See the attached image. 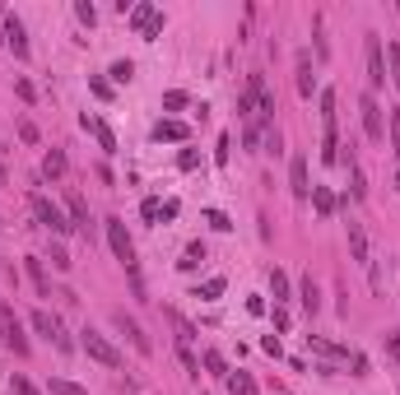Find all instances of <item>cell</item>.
<instances>
[{"instance_id": "6da1fadb", "label": "cell", "mask_w": 400, "mask_h": 395, "mask_svg": "<svg viewBox=\"0 0 400 395\" xmlns=\"http://www.w3.org/2000/svg\"><path fill=\"white\" fill-rule=\"evenodd\" d=\"M79 344H84V353H89V358H98L103 367H122V353H117V344H112L108 335H98L93 326H84V330H79Z\"/></svg>"}, {"instance_id": "7a4b0ae2", "label": "cell", "mask_w": 400, "mask_h": 395, "mask_svg": "<svg viewBox=\"0 0 400 395\" xmlns=\"http://www.w3.org/2000/svg\"><path fill=\"white\" fill-rule=\"evenodd\" d=\"M0 339H5L19 358H28V335H24V326H19V317H15L10 303H0Z\"/></svg>"}, {"instance_id": "3957f363", "label": "cell", "mask_w": 400, "mask_h": 395, "mask_svg": "<svg viewBox=\"0 0 400 395\" xmlns=\"http://www.w3.org/2000/svg\"><path fill=\"white\" fill-rule=\"evenodd\" d=\"M108 246H112V256L135 274V246H131V233H126L122 219H108Z\"/></svg>"}, {"instance_id": "277c9868", "label": "cell", "mask_w": 400, "mask_h": 395, "mask_svg": "<svg viewBox=\"0 0 400 395\" xmlns=\"http://www.w3.org/2000/svg\"><path fill=\"white\" fill-rule=\"evenodd\" d=\"M126 19H131V28H135L144 42H154L158 33H163V15H158L154 5H131V15H126Z\"/></svg>"}, {"instance_id": "5b68a950", "label": "cell", "mask_w": 400, "mask_h": 395, "mask_svg": "<svg viewBox=\"0 0 400 395\" xmlns=\"http://www.w3.org/2000/svg\"><path fill=\"white\" fill-rule=\"evenodd\" d=\"M33 214H38V219H42V228H51L56 237H65V233L75 228V224H70V219H65V214L56 210V205H51L47 196H33Z\"/></svg>"}, {"instance_id": "8992f818", "label": "cell", "mask_w": 400, "mask_h": 395, "mask_svg": "<svg viewBox=\"0 0 400 395\" xmlns=\"http://www.w3.org/2000/svg\"><path fill=\"white\" fill-rule=\"evenodd\" d=\"M112 326H117V330H122L126 339L135 344V353H144V358L154 353V344H149V335L140 330V321H135V317H126V312H112Z\"/></svg>"}, {"instance_id": "52a82bcc", "label": "cell", "mask_w": 400, "mask_h": 395, "mask_svg": "<svg viewBox=\"0 0 400 395\" xmlns=\"http://www.w3.org/2000/svg\"><path fill=\"white\" fill-rule=\"evenodd\" d=\"M358 112H363V131H368V140H372V144H382V135H386V126H382V103H377L372 93H363Z\"/></svg>"}, {"instance_id": "ba28073f", "label": "cell", "mask_w": 400, "mask_h": 395, "mask_svg": "<svg viewBox=\"0 0 400 395\" xmlns=\"http://www.w3.org/2000/svg\"><path fill=\"white\" fill-rule=\"evenodd\" d=\"M368 84L372 89L386 84V61H382V37L377 33H368Z\"/></svg>"}, {"instance_id": "9c48e42d", "label": "cell", "mask_w": 400, "mask_h": 395, "mask_svg": "<svg viewBox=\"0 0 400 395\" xmlns=\"http://www.w3.org/2000/svg\"><path fill=\"white\" fill-rule=\"evenodd\" d=\"M33 330H38V335H47V339H51L56 349H70V339L61 335V321L51 317V312H33Z\"/></svg>"}, {"instance_id": "30bf717a", "label": "cell", "mask_w": 400, "mask_h": 395, "mask_svg": "<svg viewBox=\"0 0 400 395\" xmlns=\"http://www.w3.org/2000/svg\"><path fill=\"white\" fill-rule=\"evenodd\" d=\"M289 186H293V196H298V200L312 196V186H308V158H303V153H293V163H289Z\"/></svg>"}, {"instance_id": "8fae6325", "label": "cell", "mask_w": 400, "mask_h": 395, "mask_svg": "<svg viewBox=\"0 0 400 395\" xmlns=\"http://www.w3.org/2000/svg\"><path fill=\"white\" fill-rule=\"evenodd\" d=\"M5 47L15 51V56H28V37H24V24L15 15H5Z\"/></svg>"}, {"instance_id": "7c38bea8", "label": "cell", "mask_w": 400, "mask_h": 395, "mask_svg": "<svg viewBox=\"0 0 400 395\" xmlns=\"http://www.w3.org/2000/svg\"><path fill=\"white\" fill-rule=\"evenodd\" d=\"M79 126H84V131H89V135L93 140H98V144H103V149H117V135H112V131H108V121H98V117H89V112H84V117H79Z\"/></svg>"}, {"instance_id": "4fadbf2b", "label": "cell", "mask_w": 400, "mask_h": 395, "mask_svg": "<svg viewBox=\"0 0 400 395\" xmlns=\"http://www.w3.org/2000/svg\"><path fill=\"white\" fill-rule=\"evenodd\" d=\"M349 256H354L358 265H368V233H363V224H354V219H349Z\"/></svg>"}, {"instance_id": "5bb4252c", "label": "cell", "mask_w": 400, "mask_h": 395, "mask_svg": "<svg viewBox=\"0 0 400 395\" xmlns=\"http://www.w3.org/2000/svg\"><path fill=\"white\" fill-rule=\"evenodd\" d=\"M186 135H191V131H186V121H172V117L154 126V140H158V144H163V140H168V144H182Z\"/></svg>"}, {"instance_id": "9a60e30c", "label": "cell", "mask_w": 400, "mask_h": 395, "mask_svg": "<svg viewBox=\"0 0 400 395\" xmlns=\"http://www.w3.org/2000/svg\"><path fill=\"white\" fill-rule=\"evenodd\" d=\"M70 224H75L79 233L93 228V224H89V205H84V196H75V191H70Z\"/></svg>"}, {"instance_id": "2e32d148", "label": "cell", "mask_w": 400, "mask_h": 395, "mask_svg": "<svg viewBox=\"0 0 400 395\" xmlns=\"http://www.w3.org/2000/svg\"><path fill=\"white\" fill-rule=\"evenodd\" d=\"M312 205H317L322 219H331V214H335V196H331V186H312Z\"/></svg>"}, {"instance_id": "e0dca14e", "label": "cell", "mask_w": 400, "mask_h": 395, "mask_svg": "<svg viewBox=\"0 0 400 395\" xmlns=\"http://www.w3.org/2000/svg\"><path fill=\"white\" fill-rule=\"evenodd\" d=\"M298 303L308 307L312 317H317V312H322V293H317V284H312V274H308V279H303V289H298Z\"/></svg>"}, {"instance_id": "ac0fdd59", "label": "cell", "mask_w": 400, "mask_h": 395, "mask_svg": "<svg viewBox=\"0 0 400 395\" xmlns=\"http://www.w3.org/2000/svg\"><path fill=\"white\" fill-rule=\"evenodd\" d=\"M28 279H33V289L42 293V298H51V284H47V270H42V260L28 256Z\"/></svg>"}, {"instance_id": "d6986e66", "label": "cell", "mask_w": 400, "mask_h": 395, "mask_svg": "<svg viewBox=\"0 0 400 395\" xmlns=\"http://www.w3.org/2000/svg\"><path fill=\"white\" fill-rule=\"evenodd\" d=\"M270 293H275V303H284V298H293V284L284 270H270Z\"/></svg>"}, {"instance_id": "ffe728a7", "label": "cell", "mask_w": 400, "mask_h": 395, "mask_svg": "<svg viewBox=\"0 0 400 395\" xmlns=\"http://www.w3.org/2000/svg\"><path fill=\"white\" fill-rule=\"evenodd\" d=\"M228 391H233V395H261V391H256V381H251V372H233V377H228Z\"/></svg>"}, {"instance_id": "44dd1931", "label": "cell", "mask_w": 400, "mask_h": 395, "mask_svg": "<svg viewBox=\"0 0 400 395\" xmlns=\"http://www.w3.org/2000/svg\"><path fill=\"white\" fill-rule=\"evenodd\" d=\"M65 167H70V163H65L61 149H51V153L42 158V172H47V177H65Z\"/></svg>"}, {"instance_id": "7402d4cb", "label": "cell", "mask_w": 400, "mask_h": 395, "mask_svg": "<svg viewBox=\"0 0 400 395\" xmlns=\"http://www.w3.org/2000/svg\"><path fill=\"white\" fill-rule=\"evenodd\" d=\"M386 65H391V75H386V79L400 89V47L396 42H386Z\"/></svg>"}, {"instance_id": "603a6c76", "label": "cell", "mask_w": 400, "mask_h": 395, "mask_svg": "<svg viewBox=\"0 0 400 395\" xmlns=\"http://www.w3.org/2000/svg\"><path fill=\"white\" fill-rule=\"evenodd\" d=\"M224 289H228V284H224V279L215 274V279H205V284H200V293H196V298H205V303H215V298H219Z\"/></svg>"}, {"instance_id": "cb8c5ba5", "label": "cell", "mask_w": 400, "mask_h": 395, "mask_svg": "<svg viewBox=\"0 0 400 395\" xmlns=\"http://www.w3.org/2000/svg\"><path fill=\"white\" fill-rule=\"evenodd\" d=\"M312 89H317V79H312V65L303 61V65H298V93H303V98H312Z\"/></svg>"}, {"instance_id": "d4e9b609", "label": "cell", "mask_w": 400, "mask_h": 395, "mask_svg": "<svg viewBox=\"0 0 400 395\" xmlns=\"http://www.w3.org/2000/svg\"><path fill=\"white\" fill-rule=\"evenodd\" d=\"M200 260H205V246H200V242H191V246H186V256L177 260V265H182V270H196Z\"/></svg>"}, {"instance_id": "484cf974", "label": "cell", "mask_w": 400, "mask_h": 395, "mask_svg": "<svg viewBox=\"0 0 400 395\" xmlns=\"http://www.w3.org/2000/svg\"><path fill=\"white\" fill-rule=\"evenodd\" d=\"M51 395H89V391L75 386V381H65V377H51Z\"/></svg>"}, {"instance_id": "4316f807", "label": "cell", "mask_w": 400, "mask_h": 395, "mask_svg": "<svg viewBox=\"0 0 400 395\" xmlns=\"http://www.w3.org/2000/svg\"><path fill=\"white\" fill-rule=\"evenodd\" d=\"M172 326H177V344H191V339H196V330H191V321H182L177 312H172Z\"/></svg>"}, {"instance_id": "83f0119b", "label": "cell", "mask_w": 400, "mask_h": 395, "mask_svg": "<svg viewBox=\"0 0 400 395\" xmlns=\"http://www.w3.org/2000/svg\"><path fill=\"white\" fill-rule=\"evenodd\" d=\"M205 224H210L215 233H228V228H233V224H228V214H224V210H210V214H205Z\"/></svg>"}, {"instance_id": "f1b7e54d", "label": "cell", "mask_w": 400, "mask_h": 395, "mask_svg": "<svg viewBox=\"0 0 400 395\" xmlns=\"http://www.w3.org/2000/svg\"><path fill=\"white\" fill-rule=\"evenodd\" d=\"M108 75L117 79V84H131V75H135V65H131V61H117V65L108 70Z\"/></svg>"}, {"instance_id": "f546056e", "label": "cell", "mask_w": 400, "mask_h": 395, "mask_svg": "<svg viewBox=\"0 0 400 395\" xmlns=\"http://www.w3.org/2000/svg\"><path fill=\"white\" fill-rule=\"evenodd\" d=\"M177 167H182V172H196V167H200V153H196V149H182V153H177Z\"/></svg>"}, {"instance_id": "4dcf8cb0", "label": "cell", "mask_w": 400, "mask_h": 395, "mask_svg": "<svg viewBox=\"0 0 400 395\" xmlns=\"http://www.w3.org/2000/svg\"><path fill=\"white\" fill-rule=\"evenodd\" d=\"M10 386H15V395H38V386H33L24 372H15V377H10Z\"/></svg>"}, {"instance_id": "1f68e13d", "label": "cell", "mask_w": 400, "mask_h": 395, "mask_svg": "<svg viewBox=\"0 0 400 395\" xmlns=\"http://www.w3.org/2000/svg\"><path fill=\"white\" fill-rule=\"evenodd\" d=\"M75 15H79V24H89V28L98 24V10H93L89 0H79V5H75Z\"/></svg>"}, {"instance_id": "d6a6232c", "label": "cell", "mask_w": 400, "mask_h": 395, "mask_svg": "<svg viewBox=\"0 0 400 395\" xmlns=\"http://www.w3.org/2000/svg\"><path fill=\"white\" fill-rule=\"evenodd\" d=\"M191 103V98H186L182 89H172V93H163V107H168V112H177V107H186Z\"/></svg>"}, {"instance_id": "836d02e7", "label": "cell", "mask_w": 400, "mask_h": 395, "mask_svg": "<svg viewBox=\"0 0 400 395\" xmlns=\"http://www.w3.org/2000/svg\"><path fill=\"white\" fill-rule=\"evenodd\" d=\"M140 214L154 224V219H163V205H158V200H144V205H140Z\"/></svg>"}, {"instance_id": "e575fe53", "label": "cell", "mask_w": 400, "mask_h": 395, "mask_svg": "<svg viewBox=\"0 0 400 395\" xmlns=\"http://www.w3.org/2000/svg\"><path fill=\"white\" fill-rule=\"evenodd\" d=\"M51 265H56V270H70V265H75V260L65 256V246H51Z\"/></svg>"}, {"instance_id": "d590c367", "label": "cell", "mask_w": 400, "mask_h": 395, "mask_svg": "<svg viewBox=\"0 0 400 395\" xmlns=\"http://www.w3.org/2000/svg\"><path fill=\"white\" fill-rule=\"evenodd\" d=\"M19 140H24V144H38V126H33V121H19Z\"/></svg>"}, {"instance_id": "8d00e7d4", "label": "cell", "mask_w": 400, "mask_h": 395, "mask_svg": "<svg viewBox=\"0 0 400 395\" xmlns=\"http://www.w3.org/2000/svg\"><path fill=\"white\" fill-rule=\"evenodd\" d=\"M265 153H284V140H279L275 126H270V135H265Z\"/></svg>"}, {"instance_id": "74e56055", "label": "cell", "mask_w": 400, "mask_h": 395, "mask_svg": "<svg viewBox=\"0 0 400 395\" xmlns=\"http://www.w3.org/2000/svg\"><path fill=\"white\" fill-rule=\"evenodd\" d=\"M391 153H400V107H396V117H391Z\"/></svg>"}, {"instance_id": "f35d334b", "label": "cell", "mask_w": 400, "mask_h": 395, "mask_svg": "<svg viewBox=\"0 0 400 395\" xmlns=\"http://www.w3.org/2000/svg\"><path fill=\"white\" fill-rule=\"evenodd\" d=\"M205 367H210L215 377H228V372H224V358H219V353H205Z\"/></svg>"}, {"instance_id": "ab89813d", "label": "cell", "mask_w": 400, "mask_h": 395, "mask_svg": "<svg viewBox=\"0 0 400 395\" xmlns=\"http://www.w3.org/2000/svg\"><path fill=\"white\" fill-rule=\"evenodd\" d=\"M89 89H93V93H98V98H112V84H108V79H98V75H93V79H89Z\"/></svg>"}, {"instance_id": "60d3db41", "label": "cell", "mask_w": 400, "mask_h": 395, "mask_svg": "<svg viewBox=\"0 0 400 395\" xmlns=\"http://www.w3.org/2000/svg\"><path fill=\"white\" fill-rule=\"evenodd\" d=\"M261 349L270 353V358H279V353H284V349H279V335H265V339H261Z\"/></svg>"}, {"instance_id": "b9f144b4", "label": "cell", "mask_w": 400, "mask_h": 395, "mask_svg": "<svg viewBox=\"0 0 400 395\" xmlns=\"http://www.w3.org/2000/svg\"><path fill=\"white\" fill-rule=\"evenodd\" d=\"M386 353L400 363V335H396V330H386Z\"/></svg>"}, {"instance_id": "7bdbcfd3", "label": "cell", "mask_w": 400, "mask_h": 395, "mask_svg": "<svg viewBox=\"0 0 400 395\" xmlns=\"http://www.w3.org/2000/svg\"><path fill=\"white\" fill-rule=\"evenodd\" d=\"M349 363H354V377H368V358L363 353H349Z\"/></svg>"}, {"instance_id": "ee69618b", "label": "cell", "mask_w": 400, "mask_h": 395, "mask_svg": "<svg viewBox=\"0 0 400 395\" xmlns=\"http://www.w3.org/2000/svg\"><path fill=\"white\" fill-rule=\"evenodd\" d=\"M0 186H5V167H0Z\"/></svg>"}, {"instance_id": "f6af8a7d", "label": "cell", "mask_w": 400, "mask_h": 395, "mask_svg": "<svg viewBox=\"0 0 400 395\" xmlns=\"http://www.w3.org/2000/svg\"><path fill=\"white\" fill-rule=\"evenodd\" d=\"M396 191H400V172H396Z\"/></svg>"}, {"instance_id": "bcb514c9", "label": "cell", "mask_w": 400, "mask_h": 395, "mask_svg": "<svg viewBox=\"0 0 400 395\" xmlns=\"http://www.w3.org/2000/svg\"><path fill=\"white\" fill-rule=\"evenodd\" d=\"M396 10H400V5H396Z\"/></svg>"}]
</instances>
